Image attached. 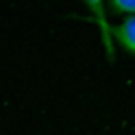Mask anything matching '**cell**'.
<instances>
[{"label": "cell", "mask_w": 135, "mask_h": 135, "mask_svg": "<svg viewBox=\"0 0 135 135\" xmlns=\"http://www.w3.org/2000/svg\"><path fill=\"white\" fill-rule=\"evenodd\" d=\"M83 4H87L91 9V15L100 28V39H103V46H105V52L109 57V61H115V50L111 44V24H109L107 15H105V7H103V0H81Z\"/></svg>", "instance_id": "cell-1"}, {"label": "cell", "mask_w": 135, "mask_h": 135, "mask_svg": "<svg viewBox=\"0 0 135 135\" xmlns=\"http://www.w3.org/2000/svg\"><path fill=\"white\" fill-rule=\"evenodd\" d=\"M111 37L118 39L126 52L135 55V15H129L124 22H120L118 26H111Z\"/></svg>", "instance_id": "cell-2"}, {"label": "cell", "mask_w": 135, "mask_h": 135, "mask_svg": "<svg viewBox=\"0 0 135 135\" xmlns=\"http://www.w3.org/2000/svg\"><path fill=\"white\" fill-rule=\"evenodd\" d=\"M109 9L115 15H135V0H109Z\"/></svg>", "instance_id": "cell-3"}]
</instances>
